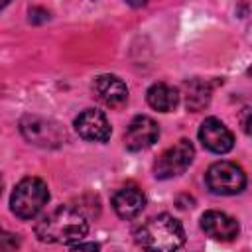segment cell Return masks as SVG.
<instances>
[{
	"label": "cell",
	"mask_w": 252,
	"mask_h": 252,
	"mask_svg": "<svg viewBox=\"0 0 252 252\" xmlns=\"http://www.w3.org/2000/svg\"><path fill=\"white\" fill-rule=\"evenodd\" d=\"M8 2H10V0H0V10H2V8H6V6H8Z\"/></svg>",
	"instance_id": "20"
},
{
	"label": "cell",
	"mask_w": 252,
	"mask_h": 252,
	"mask_svg": "<svg viewBox=\"0 0 252 252\" xmlns=\"http://www.w3.org/2000/svg\"><path fill=\"white\" fill-rule=\"evenodd\" d=\"M93 91L96 98L110 108H120L128 100V87L116 75H98L93 83Z\"/></svg>",
	"instance_id": "11"
},
{
	"label": "cell",
	"mask_w": 252,
	"mask_h": 252,
	"mask_svg": "<svg viewBox=\"0 0 252 252\" xmlns=\"http://www.w3.org/2000/svg\"><path fill=\"white\" fill-rule=\"evenodd\" d=\"M75 130L81 138L89 140V142H106L110 138V124L104 116V112L96 110V108H87L83 110L77 118H75Z\"/></svg>",
	"instance_id": "9"
},
{
	"label": "cell",
	"mask_w": 252,
	"mask_h": 252,
	"mask_svg": "<svg viewBox=\"0 0 252 252\" xmlns=\"http://www.w3.org/2000/svg\"><path fill=\"white\" fill-rule=\"evenodd\" d=\"M248 114H250V108H244V114H242V126H244V132H246V134L250 132V120H248Z\"/></svg>",
	"instance_id": "18"
},
{
	"label": "cell",
	"mask_w": 252,
	"mask_h": 252,
	"mask_svg": "<svg viewBox=\"0 0 252 252\" xmlns=\"http://www.w3.org/2000/svg\"><path fill=\"white\" fill-rule=\"evenodd\" d=\"M136 242L148 250H177L185 242V230L177 219H173L167 213H161L158 217L148 219L136 232Z\"/></svg>",
	"instance_id": "2"
},
{
	"label": "cell",
	"mask_w": 252,
	"mask_h": 252,
	"mask_svg": "<svg viewBox=\"0 0 252 252\" xmlns=\"http://www.w3.org/2000/svg\"><path fill=\"white\" fill-rule=\"evenodd\" d=\"M158 138H159L158 122L146 114H138L132 118V122L128 124V128L124 132V146L130 152H140V150L154 146V142H158Z\"/></svg>",
	"instance_id": "7"
},
{
	"label": "cell",
	"mask_w": 252,
	"mask_h": 252,
	"mask_svg": "<svg viewBox=\"0 0 252 252\" xmlns=\"http://www.w3.org/2000/svg\"><path fill=\"white\" fill-rule=\"evenodd\" d=\"M20 132L30 144L41 146V148H57L65 140V130L57 122L41 116H32V114L22 118Z\"/></svg>",
	"instance_id": "5"
},
{
	"label": "cell",
	"mask_w": 252,
	"mask_h": 252,
	"mask_svg": "<svg viewBox=\"0 0 252 252\" xmlns=\"http://www.w3.org/2000/svg\"><path fill=\"white\" fill-rule=\"evenodd\" d=\"M199 140H201L203 148H207L213 154H226L234 146L232 132L226 128L224 122H220L215 116L203 120L201 128H199Z\"/></svg>",
	"instance_id": "8"
},
{
	"label": "cell",
	"mask_w": 252,
	"mask_h": 252,
	"mask_svg": "<svg viewBox=\"0 0 252 252\" xmlns=\"http://www.w3.org/2000/svg\"><path fill=\"white\" fill-rule=\"evenodd\" d=\"M146 100L158 112H171L179 102V93L171 85L154 83L146 93Z\"/></svg>",
	"instance_id": "13"
},
{
	"label": "cell",
	"mask_w": 252,
	"mask_h": 252,
	"mask_svg": "<svg viewBox=\"0 0 252 252\" xmlns=\"http://www.w3.org/2000/svg\"><path fill=\"white\" fill-rule=\"evenodd\" d=\"M47 201L49 189L45 181L39 177H24L12 191L10 209L18 219L30 220L47 205Z\"/></svg>",
	"instance_id": "3"
},
{
	"label": "cell",
	"mask_w": 252,
	"mask_h": 252,
	"mask_svg": "<svg viewBox=\"0 0 252 252\" xmlns=\"http://www.w3.org/2000/svg\"><path fill=\"white\" fill-rule=\"evenodd\" d=\"M71 248L73 250H98V244H81V240L77 242V244H71Z\"/></svg>",
	"instance_id": "17"
},
{
	"label": "cell",
	"mask_w": 252,
	"mask_h": 252,
	"mask_svg": "<svg viewBox=\"0 0 252 252\" xmlns=\"http://www.w3.org/2000/svg\"><path fill=\"white\" fill-rule=\"evenodd\" d=\"M87 217L69 205H61L35 222V236L49 244H73L87 236Z\"/></svg>",
	"instance_id": "1"
},
{
	"label": "cell",
	"mask_w": 252,
	"mask_h": 252,
	"mask_svg": "<svg viewBox=\"0 0 252 252\" xmlns=\"http://www.w3.org/2000/svg\"><path fill=\"white\" fill-rule=\"evenodd\" d=\"M126 2H128L130 6H134V8H142V6H144L148 0H126Z\"/></svg>",
	"instance_id": "19"
},
{
	"label": "cell",
	"mask_w": 252,
	"mask_h": 252,
	"mask_svg": "<svg viewBox=\"0 0 252 252\" xmlns=\"http://www.w3.org/2000/svg\"><path fill=\"white\" fill-rule=\"evenodd\" d=\"M201 228L207 236L215 238V240H234L238 236V220L232 219L230 215L222 213V211H207L201 217Z\"/></svg>",
	"instance_id": "10"
},
{
	"label": "cell",
	"mask_w": 252,
	"mask_h": 252,
	"mask_svg": "<svg viewBox=\"0 0 252 252\" xmlns=\"http://www.w3.org/2000/svg\"><path fill=\"white\" fill-rule=\"evenodd\" d=\"M195 148L189 140H179L171 148H167L158 161L154 163V175L158 179H171L175 175H181L193 161Z\"/></svg>",
	"instance_id": "6"
},
{
	"label": "cell",
	"mask_w": 252,
	"mask_h": 252,
	"mask_svg": "<svg viewBox=\"0 0 252 252\" xmlns=\"http://www.w3.org/2000/svg\"><path fill=\"white\" fill-rule=\"evenodd\" d=\"M211 102V85L201 79L185 83V104L191 112L203 110Z\"/></svg>",
	"instance_id": "14"
},
{
	"label": "cell",
	"mask_w": 252,
	"mask_h": 252,
	"mask_svg": "<svg viewBox=\"0 0 252 252\" xmlns=\"http://www.w3.org/2000/svg\"><path fill=\"white\" fill-rule=\"evenodd\" d=\"M45 20H49V12H45L43 8H32V10H30V22L41 24V22H45Z\"/></svg>",
	"instance_id": "16"
},
{
	"label": "cell",
	"mask_w": 252,
	"mask_h": 252,
	"mask_svg": "<svg viewBox=\"0 0 252 252\" xmlns=\"http://www.w3.org/2000/svg\"><path fill=\"white\" fill-rule=\"evenodd\" d=\"M144 207H146V197L138 187H122L112 197V209L124 220L136 219L144 211Z\"/></svg>",
	"instance_id": "12"
},
{
	"label": "cell",
	"mask_w": 252,
	"mask_h": 252,
	"mask_svg": "<svg viewBox=\"0 0 252 252\" xmlns=\"http://www.w3.org/2000/svg\"><path fill=\"white\" fill-rule=\"evenodd\" d=\"M2 187H4V181H2V175H0V195H2Z\"/></svg>",
	"instance_id": "21"
},
{
	"label": "cell",
	"mask_w": 252,
	"mask_h": 252,
	"mask_svg": "<svg viewBox=\"0 0 252 252\" xmlns=\"http://www.w3.org/2000/svg\"><path fill=\"white\" fill-rule=\"evenodd\" d=\"M20 246V238L14 232H6L0 228V248L2 250H14Z\"/></svg>",
	"instance_id": "15"
},
{
	"label": "cell",
	"mask_w": 252,
	"mask_h": 252,
	"mask_svg": "<svg viewBox=\"0 0 252 252\" xmlns=\"http://www.w3.org/2000/svg\"><path fill=\"white\" fill-rule=\"evenodd\" d=\"M205 183L215 195H236L246 187V173L234 161H215L205 173Z\"/></svg>",
	"instance_id": "4"
}]
</instances>
